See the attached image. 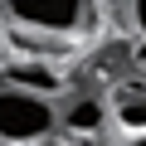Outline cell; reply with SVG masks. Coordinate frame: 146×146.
<instances>
[{
	"instance_id": "cell-1",
	"label": "cell",
	"mask_w": 146,
	"mask_h": 146,
	"mask_svg": "<svg viewBox=\"0 0 146 146\" xmlns=\"http://www.w3.org/2000/svg\"><path fill=\"white\" fill-rule=\"evenodd\" d=\"M58 136V102L15 83H0V141L5 146H34Z\"/></svg>"
},
{
	"instance_id": "cell-2",
	"label": "cell",
	"mask_w": 146,
	"mask_h": 146,
	"mask_svg": "<svg viewBox=\"0 0 146 146\" xmlns=\"http://www.w3.org/2000/svg\"><path fill=\"white\" fill-rule=\"evenodd\" d=\"M0 10H5V25L39 29L68 44L93 25V0H0Z\"/></svg>"
},
{
	"instance_id": "cell-3",
	"label": "cell",
	"mask_w": 146,
	"mask_h": 146,
	"mask_svg": "<svg viewBox=\"0 0 146 146\" xmlns=\"http://www.w3.org/2000/svg\"><path fill=\"white\" fill-rule=\"evenodd\" d=\"M107 122L122 136H141L146 131V78H117L107 93Z\"/></svg>"
},
{
	"instance_id": "cell-4",
	"label": "cell",
	"mask_w": 146,
	"mask_h": 146,
	"mask_svg": "<svg viewBox=\"0 0 146 146\" xmlns=\"http://www.w3.org/2000/svg\"><path fill=\"white\" fill-rule=\"evenodd\" d=\"M58 131H68V136H98V131H107V98H98V93H68L58 102Z\"/></svg>"
},
{
	"instance_id": "cell-5",
	"label": "cell",
	"mask_w": 146,
	"mask_h": 146,
	"mask_svg": "<svg viewBox=\"0 0 146 146\" xmlns=\"http://www.w3.org/2000/svg\"><path fill=\"white\" fill-rule=\"evenodd\" d=\"M0 78L15 83V88H29V93H44V98H58L63 93V73L49 58H10Z\"/></svg>"
},
{
	"instance_id": "cell-6",
	"label": "cell",
	"mask_w": 146,
	"mask_h": 146,
	"mask_svg": "<svg viewBox=\"0 0 146 146\" xmlns=\"http://www.w3.org/2000/svg\"><path fill=\"white\" fill-rule=\"evenodd\" d=\"M5 49L15 58H63L68 54V39H54V34H39V29H20V25H5Z\"/></svg>"
},
{
	"instance_id": "cell-7",
	"label": "cell",
	"mask_w": 146,
	"mask_h": 146,
	"mask_svg": "<svg viewBox=\"0 0 146 146\" xmlns=\"http://www.w3.org/2000/svg\"><path fill=\"white\" fill-rule=\"evenodd\" d=\"M127 15H131V29L146 39V0H127Z\"/></svg>"
},
{
	"instance_id": "cell-8",
	"label": "cell",
	"mask_w": 146,
	"mask_h": 146,
	"mask_svg": "<svg viewBox=\"0 0 146 146\" xmlns=\"http://www.w3.org/2000/svg\"><path fill=\"white\" fill-rule=\"evenodd\" d=\"M127 146H146V131H141V136H127Z\"/></svg>"
},
{
	"instance_id": "cell-9",
	"label": "cell",
	"mask_w": 146,
	"mask_h": 146,
	"mask_svg": "<svg viewBox=\"0 0 146 146\" xmlns=\"http://www.w3.org/2000/svg\"><path fill=\"white\" fill-rule=\"evenodd\" d=\"M34 146H54V141H34Z\"/></svg>"
}]
</instances>
